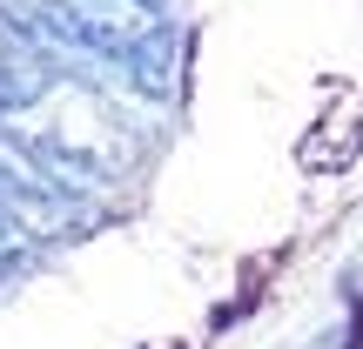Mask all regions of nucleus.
Wrapping results in <instances>:
<instances>
[{"mask_svg":"<svg viewBox=\"0 0 363 349\" xmlns=\"http://www.w3.org/2000/svg\"><path fill=\"white\" fill-rule=\"evenodd\" d=\"M0 135L27 155L34 175L81 202H94V188L108 181H128L148 155L135 108L101 74H88V61H61L21 108H0Z\"/></svg>","mask_w":363,"mask_h":349,"instance_id":"1","label":"nucleus"},{"mask_svg":"<svg viewBox=\"0 0 363 349\" xmlns=\"http://www.w3.org/2000/svg\"><path fill=\"white\" fill-rule=\"evenodd\" d=\"M54 67H61L54 54H40L27 34H13V27L0 21V108H21L27 94L54 74Z\"/></svg>","mask_w":363,"mask_h":349,"instance_id":"2","label":"nucleus"}]
</instances>
